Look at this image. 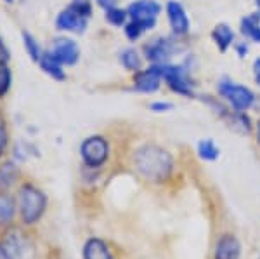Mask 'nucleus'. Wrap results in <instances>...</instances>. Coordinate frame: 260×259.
<instances>
[{
  "instance_id": "obj_1",
  "label": "nucleus",
  "mask_w": 260,
  "mask_h": 259,
  "mask_svg": "<svg viewBox=\"0 0 260 259\" xmlns=\"http://www.w3.org/2000/svg\"><path fill=\"white\" fill-rule=\"evenodd\" d=\"M134 167L148 181L163 183L170 178L172 169H174V160H172L170 153L160 146L144 145L134 153Z\"/></svg>"
},
{
  "instance_id": "obj_2",
  "label": "nucleus",
  "mask_w": 260,
  "mask_h": 259,
  "mask_svg": "<svg viewBox=\"0 0 260 259\" xmlns=\"http://www.w3.org/2000/svg\"><path fill=\"white\" fill-rule=\"evenodd\" d=\"M47 206V197L42 190L33 185H24L19 190V209L21 218L26 224L37 223Z\"/></svg>"
},
{
  "instance_id": "obj_3",
  "label": "nucleus",
  "mask_w": 260,
  "mask_h": 259,
  "mask_svg": "<svg viewBox=\"0 0 260 259\" xmlns=\"http://www.w3.org/2000/svg\"><path fill=\"white\" fill-rule=\"evenodd\" d=\"M80 157L87 167L98 169L106 164L110 157V143L103 136H89L80 146Z\"/></svg>"
},
{
  "instance_id": "obj_4",
  "label": "nucleus",
  "mask_w": 260,
  "mask_h": 259,
  "mask_svg": "<svg viewBox=\"0 0 260 259\" xmlns=\"http://www.w3.org/2000/svg\"><path fill=\"white\" fill-rule=\"evenodd\" d=\"M161 11V6L156 0H134L127 7L128 19L139 23L146 32L156 26V18Z\"/></svg>"
},
{
  "instance_id": "obj_5",
  "label": "nucleus",
  "mask_w": 260,
  "mask_h": 259,
  "mask_svg": "<svg viewBox=\"0 0 260 259\" xmlns=\"http://www.w3.org/2000/svg\"><path fill=\"white\" fill-rule=\"evenodd\" d=\"M219 93L224 96L231 103V106L236 111H246L255 103V94L251 93L248 87L241 85V83L231 82V80H220L219 82Z\"/></svg>"
},
{
  "instance_id": "obj_6",
  "label": "nucleus",
  "mask_w": 260,
  "mask_h": 259,
  "mask_svg": "<svg viewBox=\"0 0 260 259\" xmlns=\"http://www.w3.org/2000/svg\"><path fill=\"white\" fill-rule=\"evenodd\" d=\"M89 19L87 16H83L82 12H78L73 6H66L56 18V28L59 32L64 33H75V35H82L89 26Z\"/></svg>"
},
{
  "instance_id": "obj_7",
  "label": "nucleus",
  "mask_w": 260,
  "mask_h": 259,
  "mask_svg": "<svg viewBox=\"0 0 260 259\" xmlns=\"http://www.w3.org/2000/svg\"><path fill=\"white\" fill-rule=\"evenodd\" d=\"M163 80V65H151L149 68L139 70L134 75V89L137 93L153 94L160 89Z\"/></svg>"
},
{
  "instance_id": "obj_8",
  "label": "nucleus",
  "mask_w": 260,
  "mask_h": 259,
  "mask_svg": "<svg viewBox=\"0 0 260 259\" xmlns=\"http://www.w3.org/2000/svg\"><path fill=\"white\" fill-rule=\"evenodd\" d=\"M163 80L174 93L180 96H192V85L189 80V75L184 66L163 65Z\"/></svg>"
},
{
  "instance_id": "obj_9",
  "label": "nucleus",
  "mask_w": 260,
  "mask_h": 259,
  "mask_svg": "<svg viewBox=\"0 0 260 259\" xmlns=\"http://www.w3.org/2000/svg\"><path fill=\"white\" fill-rule=\"evenodd\" d=\"M47 51L61 63L62 66H73L80 60V47L70 37H59L52 42V47Z\"/></svg>"
},
{
  "instance_id": "obj_10",
  "label": "nucleus",
  "mask_w": 260,
  "mask_h": 259,
  "mask_svg": "<svg viewBox=\"0 0 260 259\" xmlns=\"http://www.w3.org/2000/svg\"><path fill=\"white\" fill-rule=\"evenodd\" d=\"M174 52H175V45L172 44V40L163 39V37L151 40L149 44L144 45L146 60L151 61L153 65H167Z\"/></svg>"
},
{
  "instance_id": "obj_11",
  "label": "nucleus",
  "mask_w": 260,
  "mask_h": 259,
  "mask_svg": "<svg viewBox=\"0 0 260 259\" xmlns=\"http://www.w3.org/2000/svg\"><path fill=\"white\" fill-rule=\"evenodd\" d=\"M167 16H169L170 28L177 35H184L189 32V18L186 14V9L177 0H169L167 2Z\"/></svg>"
},
{
  "instance_id": "obj_12",
  "label": "nucleus",
  "mask_w": 260,
  "mask_h": 259,
  "mask_svg": "<svg viewBox=\"0 0 260 259\" xmlns=\"http://www.w3.org/2000/svg\"><path fill=\"white\" fill-rule=\"evenodd\" d=\"M241 245L234 235H224L217 242L215 259H240Z\"/></svg>"
},
{
  "instance_id": "obj_13",
  "label": "nucleus",
  "mask_w": 260,
  "mask_h": 259,
  "mask_svg": "<svg viewBox=\"0 0 260 259\" xmlns=\"http://www.w3.org/2000/svg\"><path fill=\"white\" fill-rule=\"evenodd\" d=\"M39 66H40V70L44 72L47 77H50L52 80H56V82H62V80H66V72H64V66L61 65L59 61L56 60V57L52 56L49 51H45L44 52V56L40 57V61H39Z\"/></svg>"
},
{
  "instance_id": "obj_14",
  "label": "nucleus",
  "mask_w": 260,
  "mask_h": 259,
  "mask_svg": "<svg viewBox=\"0 0 260 259\" xmlns=\"http://www.w3.org/2000/svg\"><path fill=\"white\" fill-rule=\"evenodd\" d=\"M83 259H113V256L106 242L101 239H90L83 245Z\"/></svg>"
},
{
  "instance_id": "obj_15",
  "label": "nucleus",
  "mask_w": 260,
  "mask_h": 259,
  "mask_svg": "<svg viewBox=\"0 0 260 259\" xmlns=\"http://www.w3.org/2000/svg\"><path fill=\"white\" fill-rule=\"evenodd\" d=\"M21 40H23V47L28 56H30V60L39 65V61H40V57L44 56L45 49H42V45H40V42L37 40V37L28 30H23L21 32Z\"/></svg>"
},
{
  "instance_id": "obj_16",
  "label": "nucleus",
  "mask_w": 260,
  "mask_h": 259,
  "mask_svg": "<svg viewBox=\"0 0 260 259\" xmlns=\"http://www.w3.org/2000/svg\"><path fill=\"white\" fill-rule=\"evenodd\" d=\"M212 37H213V42L217 44L220 52H225L229 49V45L234 42V32L231 30L229 24L225 23H219L212 32Z\"/></svg>"
},
{
  "instance_id": "obj_17",
  "label": "nucleus",
  "mask_w": 260,
  "mask_h": 259,
  "mask_svg": "<svg viewBox=\"0 0 260 259\" xmlns=\"http://www.w3.org/2000/svg\"><path fill=\"white\" fill-rule=\"evenodd\" d=\"M19 178V169L12 162H6L4 165H0V188L7 190L18 181Z\"/></svg>"
},
{
  "instance_id": "obj_18",
  "label": "nucleus",
  "mask_w": 260,
  "mask_h": 259,
  "mask_svg": "<svg viewBox=\"0 0 260 259\" xmlns=\"http://www.w3.org/2000/svg\"><path fill=\"white\" fill-rule=\"evenodd\" d=\"M120 63L125 70H128V72H139L141 66H142V60H141L139 52L132 47H128L120 52Z\"/></svg>"
},
{
  "instance_id": "obj_19",
  "label": "nucleus",
  "mask_w": 260,
  "mask_h": 259,
  "mask_svg": "<svg viewBox=\"0 0 260 259\" xmlns=\"http://www.w3.org/2000/svg\"><path fill=\"white\" fill-rule=\"evenodd\" d=\"M104 19L115 28H123L128 21V14H127V9H120L116 6H111V7H106L104 9Z\"/></svg>"
},
{
  "instance_id": "obj_20",
  "label": "nucleus",
  "mask_w": 260,
  "mask_h": 259,
  "mask_svg": "<svg viewBox=\"0 0 260 259\" xmlns=\"http://www.w3.org/2000/svg\"><path fill=\"white\" fill-rule=\"evenodd\" d=\"M12 70L9 63H0V99H6L12 89Z\"/></svg>"
},
{
  "instance_id": "obj_21",
  "label": "nucleus",
  "mask_w": 260,
  "mask_h": 259,
  "mask_svg": "<svg viewBox=\"0 0 260 259\" xmlns=\"http://www.w3.org/2000/svg\"><path fill=\"white\" fill-rule=\"evenodd\" d=\"M241 32H243V35H246L248 39L260 44V23L255 19L253 14L241 19Z\"/></svg>"
},
{
  "instance_id": "obj_22",
  "label": "nucleus",
  "mask_w": 260,
  "mask_h": 259,
  "mask_svg": "<svg viewBox=\"0 0 260 259\" xmlns=\"http://www.w3.org/2000/svg\"><path fill=\"white\" fill-rule=\"evenodd\" d=\"M14 218V200L9 195L0 193V226L7 224Z\"/></svg>"
},
{
  "instance_id": "obj_23",
  "label": "nucleus",
  "mask_w": 260,
  "mask_h": 259,
  "mask_svg": "<svg viewBox=\"0 0 260 259\" xmlns=\"http://www.w3.org/2000/svg\"><path fill=\"white\" fill-rule=\"evenodd\" d=\"M198 153L205 160H215L220 152L212 139H203V141H200V145H198Z\"/></svg>"
},
{
  "instance_id": "obj_24",
  "label": "nucleus",
  "mask_w": 260,
  "mask_h": 259,
  "mask_svg": "<svg viewBox=\"0 0 260 259\" xmlns=\"http://www.w3.org/2000/svg\"><path fill=\"white\" fill-rule=\"evenodd\" d=\"M123 32H125V37H127L128 40L136 42V40H139V39H141L142 33H144L146 30L141 26L139 23H136V21L128 19V21H127V24L123 26Z\"/></svg>"
},
{
  "instance_id": "obj_25",
  "label": "nucleus",
  "mask_w": 260,
  "mask_h": 259,
  "mask_svg": "<svg viewBox=\"0 0 260 259\" xmlns=\"http://www.w3.org/2000/svg\"><path fill=\"white\" fill-rule=\"evenodd\" d=\"M11 49L9 45L6 44V40H4V37L0 35V63H11Z\"/></svg>"
},
{
  "instance_id": "obj_26",
  "label": "nucleus",
  "mask_w": 260,
  "mask_h": 259,
  "mask_svg": "<svg viewBox=\"0 0 260 259\" xmlns=\"http://www.w3.org/2000/svg\"><path fill=\"white\" fill-rule=\"evenodd\" d=\"M6 146H7V127H6V122H4V119L0 117V157H2Z\"/></svg>"
},
{
  "instance_id": "obj_27",
  "label": "nucleus",
  "mask_w": 260,
  "mask_h": 259,
  "mask_svg": "<svg viewBox=\"0 0 260 259\" xmlns=\"http://www.w3.org/2000/svg\"><path fill=\"white\" fill-rule=\"evenodd\" d=\"M149 108L153 111H156V113H163V111H169V110H172V104L170 103H167V101H156V103H151L149 104Z\"/></svg>"
},
{
  "instance_id": "obj_28",
  "label": "nucleus",
  "mask_w": 260,
  "mask_h": 259,
  "mask_svg": "<svg viewBox=\"0 0 260 259\" xmlns=\"http://www.w3.org/2000/svg\"><path fill=\"white\" fill-rule=\"evenodd\" d=\"M253 75H255V82L260 87V57H257L253 63Z\"/></svg>"
},
{
  "instance_id": "obj_29",
  "label": "nucleus",
  "mask_w": 260,
  "mask_h": 259,
  "mask_svg": "<svg viewBox=\"0 0 260 259\" xmlns=\"http://www.w3.org/2000/svg\"><path fill=\"white\" fill-rule=\"evenodd\" d=\"M0 259H14V257L11 256L9 250L6 249V245H4V244L0 245Z\"/></svg>"
},
{
  "instance_id": "obj_30",
  "label": "nucleus",
  "mask_w": 260,
  "mask_h": 259,
  "mask_svg": "<svg viewBox=\"0 0 260 259\" xmlns=\"http://www.w3.org/2000/svg\"><path fill=\"white\" fill-rule=\"evenodd\" d=\"M236 49H238V56H240V57H245V56H246V52H248V47H246L245 44L236 45Z\"/></svg>"
},
{
  "instance_id": "obj_31",
  "label": "nucleus",
  "mask_w": 260,
  "mask_h": 259,
  "mask_svg": "<svg viewBox=\"0 0 260 259\" xmlns=\"http://www.w3.org/2000/svg\"><path fill=\"white\" fill-rule=\"evenodd\" d=\"M6 4H14V0H4Z\"/></svg>"
},
{
  "instance_id": "obj_32",
  "label": "nucleus",
  "mask_w": 260,
  "mask_h": 259,
  "mask_svg": "<svg viewBox=\"0 0 260 259\" xmlns=\"http://www.w3.org/2000/svg\"><path fill=\"white\" fill-rule=\"evenodd\" d=\"M258 143H260V124H258Z\"/></svg>"
}]
</instances>
